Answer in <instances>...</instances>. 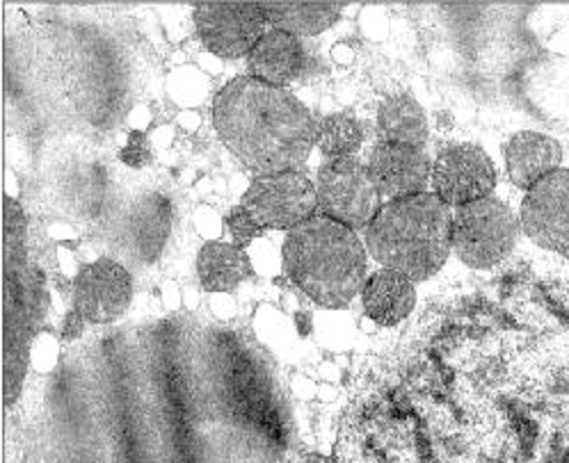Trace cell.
Returning a JSON list of instances; mask_svg holds the SVG:
<instances>
[{"label": "cell", "mask_w": 569, "mask_h": 463, "mask_svg": "<svg viewBox=\"0 0 569 463\" xmlns=\"http://www.w3.org/2000/svg\"><path fill=\"white\" fill-rule=\"evenodd\" d=\"M222 144L257 179L298 172L316 144V119L283 88L238 76L213 103Z\"/></svg>", "instance_id": "6da1fadb"}, {"label": "cell", "mask_w": 569, "mask_h": 463, "mask_svg": "<svg viewBox=\"0 0 569 463\" xmlns=\"http://www.w3.org/2000/svg\"><path fill=\"white\" fill-rule=\"evenodd\" d=\"M289 279L325 309L348 306L366 285V246L357 233L316 215L289 231L281 246Z\"/></svg>", "instance_id": "7a4b0ae2"}, {"label": "cell", "mask_w": 569, "mask_h": 463, "mask_svg": "<svg viewBox=\"0 0 569 463\" xmlns=\"http://www.w3.org/2000/svg\"><path fill=\"white\" fill-rule=\"evenodd\" d=\"M453 213L437 194L387 201L366 229V249L385 270L410 281L435 276L451 254Z\"/></svg>", "instance_id": "3957f363"}, {"label": "cell", "mask_w": 569, "mask_h": 463, "mask_svg": "<svg viewBox=\"0 0 569 463\" xmlns=\"http://www.w3.org/2000/svg\"><path fill=\"white\" fill-rule=\"evenodd\" d=\"M3 240V365L6 402L14 404L30 365L34 320L39 315L37 272L28 263L26 218L17 201L6 199Z\"/></svg>", "instance_id": "277c9868"}, {"label": "cell", "mask_w": 569, "mask_h": 463, "mask_svg": "<svg viewBox=\"0 0 569 463\" xmlns=\"http://www.w3.org/2000/svg\"><path fill=\"white\" fill-rule=\"evenodd\" d=\"M519 235L512 210L497 197H485L456 208L451 244L458 259L485 270L508 259Z\"/></svg>", "instance_id": "5b68a950"}, {"label": "cell", "mask_w": 569, "mask_h": 463, "mask_svg": "<svg viewBox=\"0 0 569 463\" xmlns=\"http://www.w3.org/2000/svg\"><path fill=\"white\" fill-rule=\"evenodd\" d=\"M316 194L320 215L352 231L369 229L382 208L369 167H363L355 158L325 162L318 174Z\"/></svg>", "instance_id": "8992f818"}, {"label": "cell", "mask_w": 569, "mask_h": 463, "mask_svg": "<svg viewBox=\"0 0 569 463\" xmlns=\"http://www.w3.org/2000/svg\"><path fill=\"white\" fill-rule=\"evenodd\" d=\"M240 208L261 229L293 231L316 218V185L300 172L254 179Z\"/></svg>", "instance_id": "52a82bcc"}, {"label": "cell", "mask_w": 569, "mask_h": 463, "mask_svg": "<svg viewBox=\"0 0 569 463\" xmlns=\"http://www.w3.org/2000/svg\"><path fill=\"white\" fill-rule=\"evenodd\" d=\"M266 17L254 3H201L194 8V26L207 49L220 60L250 56L266 34Z\"/></svg>", "instance_id": "ba28073f"}, {"label": "cell", "mask_w": 569, "mask_h": 463, "mask_svg": "<svg viewBox=\"0 0 569 463\" xmlns=\"http://www.w3.org/2000/svg\"><path fill=\"white\" fill-rule=\"evenodd\" d=\"M432 194L446 205H467L492 197L497 188V170L480 147L453 144L443 149L432 162Z\"/></svg>", "instance_id": "9c48e42d"}, {"label": "cell", "mask_w": 569, "mask_h": 463, "mask_svg": "<svg viewBox=\"0 0 569 463\" xmlns=\"http://www.w3.org/2000/svg\"><path fill=\"white\" fill-rule=\"evenodd\" d=\"M521 229L547 249H569V170H556L531 190H526Z\"/></svg>", "instance_id": "30bf717a"}, {"label": "cell", "mask_w": 569, "mask_h": 463, "mask_svg": "<svg viewBox=\"0 0 569 463\" xmlns=\"http://www.w3.org/2000/svg\"><path fill=\"white\" fill-rule=\"evenodd\" d=\"M133 298L131 274L110 259L80 270L73 288V311L92 324H106L124 315Z\"/></svg>", "instance_id": "8fae6325"}, {"label": "cell", "mask_w": 569, "mask_h": 463, "mask_svg": "<svg viewBox=\"0 0 569 463\" xmlns=\"http://www.w3.org/2000/svg\"><path fill=\"white\" fill-rule=\"evenodd\" d=\"M369 174L380 197L398 201L426 192L432 177V164L421 149L380 144L371 153Z\"/></svg>", "instance_id": "7c38bea8"}, {"label": "cell", "mask_w": 569, "mask_h": 463, "mask_svg": "<svg viewBox=\"0 0 569 463\" xmlns=\"http://www.w3.org/2000/svg\"><path fill=\"white\" fill-rule=\"evenodd\" d=\"M562 151L560 144L536 131L517 133L506 147V164L508 174L515 185L531 190L536 183L560 170Z\"/></svg>", "instance_id": "4fadbf2b"}, {"label": "cell", "mask_w": 569, "mask_h": 463, "mask_svg": "<svg viewBox=\"0 0 569 463\" xmlns=\"http://www.w3.org/2000/svg\"><path fill=\"white\" fill-rule=\"evenodd\" d=\"M248 58L252 76L274 88L289 85L305 67V49L300 39L281 30L266 32Z\"/></svg>", "instance_id": "5bb4252c"}, {"label": "cell", "mask_w": 569, "mask_h": 463, "mask_svg": "<svg viewBox=\"0 0 569 463\" xmlns=\"http://www.w3.org/2000/svg\"><path fill=\"white\" fill-rule=\"evenodd\" d=\"M363 309L376 322L391 326L408 318L417 304L415 281L393 270H380L361 290Z\"/></svg>", "instance_id": "9a60e30c"}, {"label": "cell", "mask_w": 569, "mask_h": 463, "mask_svg": "<svg viewBox=\"0 0 569 463\" xmlns=\"http://www.w3.org/2000/svg\"><path fill=\"white\" fill-rule=\"evenodd\" d=\"M378 133L382 144L421 149L428 140V117L410 94L389 97L378 112Z\"/></svg>", "instance_id": "2e32d148"}, {"label": "cell", "mask_w": 569, "mask_h": 463, "mask_svg": "<svg viewBox=\"0 0 569 463\" xmlns=\"http://www.w3.org/2000/svg\"><path fill=\"white\" fill-rule=\"evenodd\" d=\"M197 272L209 292H231L248 274V254L227 242H207L199 249Z\"/></svg>", "instance_id": "e0dca14e"}, {"label": "cell", "mask_w": 569, "mask_h": 463, "mask_svg": "<svg viewBox=\"0 0 569 463\" xmlns=\"http://www.w3.org/2000/svg\"><path fill=\"white\" fill-rule=\"evenodd\" d=\"M261 12L272 30L298 37L330 28L339 19L341 8L330 3H261Z\"/></svg>", "instance_id": "ac0fdd59"}, {"label": "cell", "mask_w": 569, "mask_h": 463, "mask_svg": "<svg viewBox=\"0 0 569 463\" xmlns=\"http://www.w3.org/2000/svg\"><path fill=\"white\" fill-rule=\"evenodd\" d=\"M361 142V123L350 114H328L316 123V147L330 160L352 158Z\"/></svg>", "instance_id": "d6986e66"}, {"label": "cell", "mask_w": 569, "mask_h": 463, "mask_svg": "<svg viewBox=\"0 0 569 463\" xmlns=\"http://www.w3.org/2000/svg\"><path fill=\"white\" fill-rule=\"evenodd\" d=\"M209 73L197 67H179L170 76V94L172 99L183 105V110H192V105L207 99L209 92Z\"/></svg>", "instance_id": "ffe728a7"}, {"label": "cell", "mask_w": 569, "mask_h": 463, "mask_svg": "<svg viewBox=\"0 0 569 463\" xmlns=\"http://www.w3.org/2000/svg\"><path fill=\"white\" fill-rule=\"evenodd\" d=\"M248 259L254 265V270L263 276H274L279 272V263L283 265V259H279L277 246L268 238H257L248 244Z\"/></svg>", "instance_id": "44dd1931"}, {"label": "cell", "mask_w": 569, "mask_h": 463, "mask_svg": "<svg viewBox=\"0 0 569 463\" xmlns=\"http://www.w3.org/2000/svg\"><path fill=\"white\" fill-rule=\"evenodd\" d=\"M58 363V341L49 331H39L30 348V365L37 372H51Z\"/></svg>", "instance_id": "7402d4cb"}, {"label": "cell", "mask_w": 569, "mask_h": 463, "mask_svg": "<svg viewBox=\"0 0 569 463\" xmlns=\"http://www.w3.org/2000/svg\"><path fill=\"white\" fill-rule=\"evenodd\" d=\"M192 224H194L197 233L204 240L220 242L222 231H224V222H222L218 210H213L211 205H197L194 213H192Z\"/></svg>", "instance_id": "603a6c76"}, {"label": "cell", "mask_w": 569, "mask_h": 463, "mask_svg": "<svg viewBox=\"0 0 569 463\" xmlns=\"http://www.w3.org/2000/svg\"><path fill=\"white\" fill-rule=\"evenodd\" d=\"M149 158H151V149L144 133L129 131V142L124 144V149H121V160L131 167H142Z\"/></svg>", "instance_id": "cb8c5ba5"}, {"label": "cell", "mask_w": 569, "mask_h": 463, "mask_svg": "<svg viewBox=\"0 0 569 463\" xmlns=\"http://www.w3.org/2000/svg\"><path fill=\"white\" fill-rule=\"evenodd\" d=\"M229 229L233 233V238L242 244H250L252 240L261 238V227H257L248 215L246 210H233V215L229 218Z\"/></svg>", "instance_id": "d4e9b609"}, {"label": "cell", "mask_w": 569, "mask_h": 463, "mask_svg": "<svg viewBox=\"0 0 569 463\" xmlns=\"http://www.w3.org/2000/svg\"><path fill=\"white\" fill-rule=\"evenodd\" d=\"M209 306H211V311H213L218 318H222V320H229V318H233V313H236V304H233L229 292H216V294H211Z\"/></svg>", "instance_id": "484cf974"}, {"label": "cell", "mask_w": 569, "mask_h": 463, "mask_svg": "<svg viewBox=\"0 0 569 463\" xmlns=\"http://www.w3.org/2000/svg\"><path fill=\"white\" fill-rule=\"evenodd\" d=\"M58 265H60L62 274L69 276V279H76V276L80 274L78 263H76V256L71 254V251H69L67 246H62V244L58 246Z\"/></svg>", "instance_id": "4316f807"}, {"label": "cell", "mask_w": 569, "mask_h": 463, "mask_svg": "<svg viewBox=\"0 0 569 463\" xmlns=\"http://www.w3.org/2000/svg\"><path fill=\"white\" fill-rule=\"evenodd\" d=\"M149 123H151V112H149V108H144V105H138V108L129 114V125H131L133 133H144V131L149 129Z\"/></svg>", "instance_id": "83f0119b"}, {"label": "cell", "mask_w": 569, "mask_h": 463, "mask_svg": "<svg viewBox=\"0 0 569 463\" xmlns=\"http://www.w3.org/2000/svg\"><path fill=\"white\" fill-rule=\"evenodd\" d=\"M162 304L168 311H179L183 304V292L174 283L162 285Z\"/></svg>", "instance_id": "f1b7e54d"}, {"label": "cell", "mask_w": 569, "mask_h": 463, "mask_svg": "<svg viewBox=\"0 0 569 463\" xmlns=\"http://www.w3.org/2000/svg\"><path fill=\"white\" fill-rule=\"evenodd\" d=\"M83 324H86V318L80 315L78 311H71L64 320V326H62L64 333L62 335H64V339H78V335L83 333Z\"/></svg>", "instance_id": "f546056e"}, {"label": "cell", "mask_w": 569, "mask_h": 463, "mask_svg": "<svg viewBox=\"0 0 569 463\" xmlns=\"http://www.w3.org/2000/svg\"><path fill=\"white\" fill-rule=\"evenodd\" d=\"M177 125H179V129L188 131V133H194V131H199V125H201V114L197 110H181L177 114Z\"/></svg>", "instance_id": "4dcf8cb0"}, {"label": "cell", "mask_w": 569, "mask_h": 463, "mask_svg": "<svg viewBox=\"0 0 569 463\" xmlns=\"http://www.w3.org/2000/svg\"><path fill=\"white\" fill-rule=\"evenodd\" d=\"M172 140H174V129H172V125H160V129H156L151 133L153 147H160V149H166Z\"/></svg>", "instance_id": "1f68e13d"}, {"label": "cell", "mask_w": 569, "mask_h": 463, "mask_svg": "<svg viewBox=\"0 0 569 463\" xmlns=\"http://www.w3.org/2000/svg\"><path fill=\"white\" fill-rule=\"evenodd\" d=\"M49 235H51L53 240H60V242H69V240H73V238H76L73 229H71L69 224H64V222L51 224V227H49Z\"/></svg>", "instance_id": "d6a6232c"}, {"label": "cell", "mask_w": 569, "mask_h": 463, "mask_svg": "<svg viewBox=\"0 0 569 463\" xmlns=\"http://www.w3.org/2000/svg\"><path fill=\"white\" fill-rule=\"evenodd\" d=\"M19 181H17V177H14V172H10L8 170V174H6V199H12V201H17L19 199Z\"/></svg>", "instance_id": "836d02e7"}, {"label": "cell", "mask_w": 569, "mask_h": 463, "mask_svg": "<svg viewBox=\"0 0 569 463\" xmlns=\"http://www.w3.org/2000/svg\"><path fill=\"white\" fill-rule=\"evenodd\" d=\"M183 302H186V309L197 311V306H199V294H197V290L188 288V290L183 292Z\"/></svg>", "instance_id": "e575fe53"}, {"label": "cell", "mask_w": 569, "mask_h": 463, "mask_svg": "<svg viewBox=\"0 0 569 463\" xmlns=\"http://www.w3.org/2000/svg\"><path fill=\"white\" fill-rule=\"evenodd\" d=\"M332 56H335L341 64H348V62L352 60V51H350L346 44H339V47L332 51Z\"/></svg>", "instance_id": "d590c367"}]
</instances>
